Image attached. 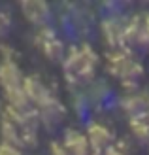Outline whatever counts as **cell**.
<instances>
[{"instance_id": "cell-6", "label": "cell", "mask_w": 149, "mask_h": 155, "mask_svg": "<svg viewBox=\"0 0 149 155\" xmlns=\"http://www.w3.org/2000/svg\"><path fill=\"white\" fill-rule=\"evenodd\" d=\"M127 30H128V23H123L119 19H109L104 23V38L109 45L113 48H121L127 42Z\"/></svg>"}, {"instance_id": "cell-3", "label": "cell", "mask_w": 149, "mask_h": 155, "mask_svg": "<svg viewBox=\"0 0 149 155\" xmlns=\"http://www.w3.org/2000/svg\"><path fill=\"white\" fill-rule=\"evenodd\" d=\"M0 85L4 89V95L25 87V78L13 61H4L0 64Z\"/></svg>"}, {"instance_id": "cell-9", "label": "cell", "mask_w": 149, "mask_h": 155, "mask_svg": "<svg viewBox=\"0 0 149 155\" xmlns=\"http://www.w3.org/2000/svg\"><path fill=\"white\" fill-rule=\"evenodd\" d=\"M21 8H23L25 17L28 21L36 23V25H42V23H45V19L49 17V6L44 4V2H25Z\"/></svg>"}, {"instance_id": "cell-4", "label": "cell", "mask_w": 149, "mask_h": 155, "mask_svg": "<svg viewBox=\"0 0 149 155\" xmlns=\"http://www.w3.org/2000/svg\"><path fill=\"white\" fill-rule=\"evenodd\" d=\"M34 40H36V45L40 48V51L44 53L45 57H49L53 61L60 59V55H62V42L51 32V30L42 28L40 32L36 34Z\"/></svg>"}, {"instance_id": "cell-5", "label": "cell", "mask_w": 149, "mask_h": 155, "mask_svg": "<svg viewBox=\"0 0 149 155\" xmlns=\"http://www.w3.org/2000/svg\"><path fill=\"white\" fill-rule=\"evenodd\" d=\"M87 140L91 144V151H98L100 153V151H108L109 150V144H112L113 136L104 125L95 123V125H91L89 130H87Z\"/></svg>"}, {"instance_id": "cell-7", "label": "cell", "mask_w": 149, "mask_h": 155, "mask_svg": "<svg viewBox=\"0 0 149 155\" xmlns=\"http://www.w3.org/2000/svg\"><path fill=\"white\" fill-rule=\"evenodd\" d=\"M125 110L132 115V119H149V95L134 93V95L127 97Z\"/></svg>"}, {"instance_id": "cell-1", "label": "cell", "mask_w": 149, "mask_h": 155, "mask_svg": "<svg viewBox=\"0 0 149 155\" xmlns=\"http://www.w3.org/2000/svg\"><path fill=\"white\" fill-rule=\"evenodd\" d=\"M96 64H98L96 53L89 49L87 45H81V48H74L68 53V57L64 59V72L70 81L81 83L89 81L95 76Z\"/></svg>"}, {"instance_id": "cell-10", "label": "cell", "mask_w": 149, "mask_h": 155, "mask_svg": "<svg viewBox=\"0 0 149 155\" xmlns=\"http://www.w3.org/2000/svg\"><path fill=\"white\" fill-rule=\"evenodd\" d=\"M132 133L140 138H149V119H132L130 121Z\"/></svg>"}, {"instance_id": "cell-8", "label": "cell", "mask_w": 149, "mask_h": 155, "mask_svg": "<svg viewBox=\"0 0 149 155\" xmlns=\"http://www.w3.org/2000/svg\"><path fill=\"white\" fill-rule=\"evenodd\" d=\"M62 146L66 148L70 155H89L91 153V144L87 140V134H81L77 130H70Z\"/></svg>"}, {"instance_id": "cell-2", "label": "cell", "mask_w": 149, "mask_h": 155, "mask_svg": "<svg viewBox=\"0 0 149 155\" xmlns=\"http://www.w3.org/2000/svg\"><path fill=\"white\" fill-rule=\"evenodd\" d=\"M108 68L115 78L125 83H134L142 76V64L125 51H115L108 59Z\"/></svg>"}, {"instance_id": "cell-12", "label": "cell", "mask_w": 149, "mask_h": 155, "mask_svg": "<svg viewBox=\"0 0 149 155\" xmlns=\"http://www.w3.org/2000/svg\"><path fill=\"white\" fill-rule=\"evenodd\" d=\"M51 155H70L62 144H53L51 146Z\"/></svg>"}, {"instance_id": "cell-11", "label": "cell", "mask_w": 149, "mask_h": 155, "mask_svg": "<svg viewBox=\"0 0 149 155\" xmlns=\"http://www.w3.org/2000/svg\"><path fill=\"white\" fill-rule=\"evenodd\" d=\"M0 155H21L17 146H11V144H0Z\"/></svg>"}, {"instance_id": "cell-13", "label": "cell", "mask_w": 149, "mask_h": 155, "mask_svg": "<svg viewBox=\"0 0 149 155\" xmlns=\"http://www.w3.org/2000/svg\"><path fill=\"white\" fill-rule=\"evenodd\" d=\"M144 21H145V32H147V42H149V17H145Z\"/></svg>"}]
</instances>
